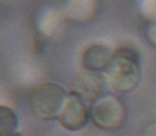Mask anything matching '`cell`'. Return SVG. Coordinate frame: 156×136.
<instances>
[{"mask_svg": "<svg viewBox=\"0 0 156 136\" xmlns=\"http://www.w3.org/2000/svg\"><path fill=\"white\" fill-rule=\"evenodd\" d=\"M138 60L136 51L128 47L120 48L112 55L105 69V75L112 88L118 92L127 93L138 86L141 80Z\"/></svg>", "mask_w": 156, "mask_h": 136, "instance_id": "obj_1", "label": "cell"}, {"mask_svg": "<svg viewBox=\"0 0 156 136\" xmlns=\"http://www.w3.org/2000/svg\"><path fill=\"white\" fill-rule=\"evenodd\" d=\"M68 96L65 89L58 84H41L32 90L31 108L35 114L43 119H58Z\"/></svg>", "mask_w": 156, "mask_h": 136, "instance_id": "obj_2", "label": "cell"}, {"mask_svg": "<svg viewBox=\"0 0 156 136\" xmlns=\"http://www.w3.org/2000/svg\"><path fill=\"white\" fill-rule=\"evenodd\" d=\"M108 81L105 73L99 71L84 70L76 74L71 82V95L83 101H97L107 96Z\"/></svg>", "mask_w": 156, "mask_h": 136, "instance_id": "obj_3", "label": "cell"}, {"mask_svg": "<svg viewBox=\"0 0 156 136\" xmlns=\"http://www.w3.org/2000/svg\"><path fill=\"white\" fill-rule=\"evenodd\" d=\"M90 117L94 124L101 130H115L125 121L126 110L118 98L107 95L93 102Z\"/></svg>", "mask_w": 156, "mask_h": 136, "instance_id": "obj_4", "label": "cell"}, {"mask_svg": "<svg viewBox=\"0 0 156 136\" xmlns=\"http://www.w3.org/2000/svg\"><path fill=\"white\" fill-rule=\"evenodd\" d=\"M89 114L85 104L82 99L74 95H69L66 100L58 121L68 131H80L86 125Z\"/></svg>", "mask_w": 156, "mask_h": 136, "instance_id": "obj_5", "label": "cell"}, {"mask_svg": "<svg viewBox=\"0 0 156 136\" xmlns=\"http://www.w3.org/2000/svg\"><path fill=\"white\" fill-rule=\"evenodd\" d=\"M112 55L110 49L104 45L95 44L90 46L83 53V64L86 70L99 71L106 69Z\"/></svg>", "mask_w": 156, "mask_h": 136, "instance_id": "obj_6", "label": "cell"}, {"mask_svg": "<svg viewBox=\"0 0 156 136\" xmlns=\"http://www.w3.org/2000/svg\"><path fill=\"white\" fill-rule=\"evenodd\" d=\"M1 136H12L18 127V118L14 111L8 107L1 106Z\"/></svg>", "mask_w": 156, "mask_h": 136, "instance_id": "obj_7", "label": "cell"}, {"mask_svg": "<svg viewBox=\"0 0 156 136\" xmlns=\"http://www.w3.org/2000/svg\"><path fill=\"white\" fill-rule=\"evenodd\" d=\"M141 136H156V122H151L146 124Z\"/></svg>", "mask_w": 156, "mask_h": 136, "instance_id": "obj_8", "label": "cell"}, {"mask_svg": "<svg viewBox=\"0 0 156 136\" xmlns=\"http://www.w3.org/2000/svg\"><path fill=\"white\" fill-rule=\"evenodd\" d=\"M148 36H150V39L156 44V23L152 24L150 26V29H148Z\"/></svg>", "mask_w": 156, "mask_h": 136, "instance_id": "obj_9", "label": "cell"}]
</instances>
